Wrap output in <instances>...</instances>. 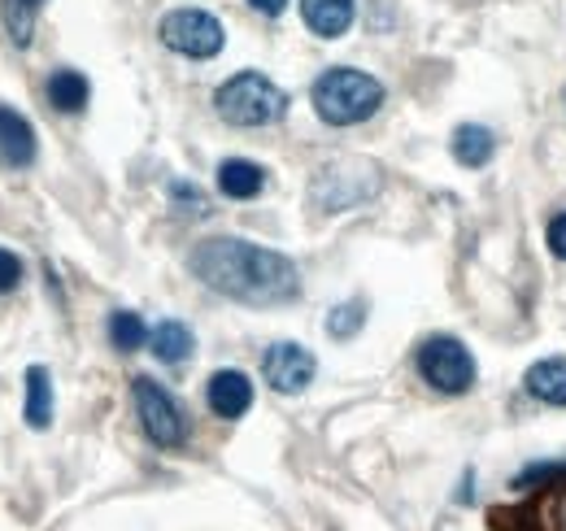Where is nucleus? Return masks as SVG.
I'll use <instances>...</instances> for the list:
<instances>
[{"label":"nucleus","mask_w":566,"mask_h":531,"mask_svg":"<svg viewBox=\"0 0 566 531\" xmlns=\"http://www.w3.org/2000/svg\"><path fill=\"white\" fill-rule=\"evenodd\" d=\"M188 266L206 288L240 305H287L301 296V270L292 266V258L262 249L253 240H240V236L201 240Z\"/></svg>","instance_id":"f257e3e1"},{"label":"nucleus","mask_w":566,"mask_h":531,"mask_svg":"<svg viewBox=\"0 0 566 531\" xmlns=\"http://www.w3.org/2000/svg\"><path fill=\"white\" fill-rule=\"evenodd\" d=\"M310 101H314V114L327 127H357L384 105V83L375 74H366V70L332 66L314 79Z\"/></svg>","instance_id":"f03ea898"},{"label":"nucleus","mask_w":566,"mask_h":531,"mask_svg":"<svg viewBox=\"0 0 566 531\" xmlns=\"http://www.w3.org/2000/svg\"><path fill=\"white\" fill-rule=\"evenodd\" d=\"M213 105L231 127H271L287 114V92L258 70H240L213 92Z\"/></svg>","instance_id":"7ed1b4c3"},{"label":"nucleus","mask_w":566,"mask_h":531,"mask_svg":"<svg viewBox=\"0 0 566 531\" xmlns=\"http://www.w3.org/2000/svg\"><path fill=\"white\" fill-rule=\"evenodd\" d=\"M419 375L444 397H462L475 388V357L458 335H431L419 348Z\"/></svg>","instance_id":"20e7f679"},{"label":"nucleus","mask_w":566,"mask_h":531,"mask_svg":"<svg viewBox=\"0 0 566 531\" xmlns=\"http://www.w3.org/2000/svg\"><path fill=\"white\" fill-rule=\"evenodd\" d=\"M157 35H161V44L170 53L192 58V62H210V58L222 53V44H227L222 22L213 13H206V9H170L157 22Z\"/></svg>","instance_id":"39448f33"},{"label":"nucleus","mask_w":566,"mask_h":531,"mask_svg":"<svg viewBox=\"0 0 566 531\" xmlns=\"http://www.w3.org/2000/svg\"><path fill=\"white\" fill-rule=\"evenodd\" d=\"M136 414L144 423V436L161 449H179L188 440V418L179 409V400L170 397L157 379L148 375H136Z\"/></svg>","instance_id":"423d86ee"},{"label":"nucleus","mask_w":566,"mask_h":531,"mask_svg":"<svg viewBox=\"0 0 566 531\" xmlns=\"http://www.w3.org/2000/svg\"><path fill=\"white\" fill-rule=\"evenodd\" d=\"M379 188V175L375 166L366 162H336V166H323L314 175V205L327 209V214H340V209H354L357 200H366Z\"/></svg>","instance_id":"0eeeda50"},{"label":"nucleus","mask_w":566,"mask_h":531,"mask_svg":"<svg viewBox=\"0 0 566 531\" xmlns=\"http://www.w3.org/2000/svg\"><path fill=\"white\" fill-rule=\"evenodd\" d=\"M262 375H266V384H271L275 393L292 397V393H305V388L314 384V375H318V357H314L305 344H296V340H280V344L266 348V357H262Z\"/></svg>","instance_id":"6e6552de"},{"label":"nucleus","mask_w":566,"mask_h":531,"mask_svg":"<svg viewBox=\"0 0 566 531\" xmlns=\"http://www.w3.org/2000/svg\"><path fill=\"white\" fill-rule=\"evenodd\" d=\"M35 153H40V144H35V127H31L18 110L0 105V166L27 170V166H35Z\"/></svg>","instance_id":"1a4fd4ad"},{"label":"nucleus","mask_w":566,"mask_h":531,"mask_svg":"<svg viewBox=\"0 0 566 531\" xmlns=\"http://www.w3.org/2000/svg\"><path fill=\"white\" fill-rule=\"evenodd\" d=\"M206 400L218 418H244L253 409V384L244 371H218V375H210Z\"/></svg>","instance_id":"9d476101"},{"label":"nucleus","mask_w":566,"mask_h":531,"mask_svg":"<svg viewBox=\"0 0 566 531\" xmlns=\"http://www.w3.org/2000/svg\"><path fill=\"white\" fill-rule=\"evenodd\" d=\"M357 0H301V18L318 40H340L354 27Z\"/></svg>","instance_id":"9b49d317"},{"label":"nucleus","mask_w":566,"mask_h":531,"mask_svg":"<svg viewBox=\"0 0 566 531\" xmlns=\"http://www.w3.org/2000/svg\"><path fill=\"white\" fill-rule=\"evenodd\" d=\"M266 188V170L249 157H227L218 166V192L231 200H253L258 192Z\"/></svg>","instance_id":"f8f14e48"},{"label":"nucleus","mask_w":566,"mask_h":531,"mask_svg":"<svg viewBox=\"0 0 566 531\" xmlns=\"http://www.w3.org/2000/svg\"><path fill=\"white\" fill-rule=\"evenodd\" d=\"M22 418L31 431H44L53 423V375L44 366H27V405Z\"/></svg>","instance_id":"ddd939ff"},{"label":"nucleus","mask_w":566,"mask_h":531,"mask_svg":"<svg viewBox=\"0 0 566 531\" xmlns=\"http://www.w3.org/2000/svg\"><path fill=\"white\" fill-rule=\"evenodd\" d=\"M527 393L536 400H545V405H563L566 409V362L563 357H545V362H536L532 371H527Z\"/></svg>","instance_id":"4468645a"},{"label":"nucleus","mask_w":566,"mask_h":531,"mask_svg":"<svg viewBox=\"0 0 566 531\" xmlns=\"http://www.w3.org/2000/svg\"><path fill=\"white\" fill-rule=\"evenodd\" d=\"M496 153V135L489 127H480V123H462L458 132H453V157L462 162V166H489Z\"/></svg>","instance_id":"2eb2a0df"},{"label":"nucleus","mask_w":566,"mask_h":531,"mask_svg":"<svg viewBox=\"0 0 566 531\" xmlns=\"http://www.w3.org/2000/svg\"><path fill=\"white\" fill-rule=\"evenodd\" d=\"M148 344H153V357L166 362V366H179L188 353H192V332L179 323V319H166L148 332Z\"/></svg>","instance_id":"dca6fc26"},{"label":"nucleus","mask_w":566,"mask_h":531,"mask_svg":"<svg viewBox=\"0 0 566 531\" xmlns=\"http://www.w3.org/2000/svg\"><path fill=\"white\" fill-rule=\"evenodd\" d=\"M87 96H92V87H87V79H83L78 70H53V74H49V105H53V110L78 114V110L87 105Z\"/></svg>","instance_id":"f3484780"},{"label":"nucleus","mask_w":566,"mask_h":531,"mask_svg":"<svg viewBox=\"0 0 566 531\" xmlns=\"http://www.w3.org/2000/svg\"><path fill=\"white\" fill-rule=\"evenodd\" d=\"M109 340H114L118 353H136V348H144V340H148V327H144L140 314L114 310V314H109Z\"/></svg>","instance_id":"a211bd4d"},{"label":"nucleus","mask_w":566,"mask_h":531,"mask_svg":"<svg viewBox=\"0 0 566 531\" xmlns=\"http://www.w3.org/2000/svg\"><path fill=\"white\" fill-rule=\"evenodd\" d=\"M44 0H4V27L13 35L18 49L31 44V31H35V13H40Z\"/></svg>","instance_id":"6ab92c4d"},{"label":"nucleus","mask_w":566,"mask_h":531,"mask_svg":"<svg viewBox=\"0 0 566 531\" xmlns=\"http://www.w3.org/2000/svg\"><path fill=\"white\" fill-rule=\"evenodd\" d=\"M361 327H366V305L361 301H345L327 314V335L332 340H354Z\"/></svg>","instance_id":"aec40b11"},{"label":"nucleus","mask_w":566,"mask_h":531,"mask_svg":"<svg viewBox=\"0 0 566 531\" xmlns=\"http://www.w3.org/2000/svg\"><path fill=\"white\" fill-rule=\"evenodd\" d=\"M18 283H22V262H18L9 249H0V296L13 292Z\"/></svg>","instance_id":"412c9836"},{"label":"nucleus","mask_w":566,"mask_h":531,"mask_svg":"<svg viewBox=\"0 0 566 531\" xmlns=\"http://www.w3.org/2000/svg\"><path fill=\"white\" fill-rule=\"evenodd\" d=\"M170 200L175 205H188V214H206V197L192 184H170Z\"/></svg>","instance_id":"4be33fe9"},{"label":"nucleus","mask_w":566,"mask_h":531,"mask_svg":"<svg viewBox=\"0 0 566 531\" xmlns=\"http://www.w3.org/2000/svg\"><path fill=\"white\" fill-rule=\"evenodd\" d=\"M545 523H549V531H566V488H558V492L549 497V506H545Z\"/></svg>","instance_id":"5701e85b"},{"label":"nucleus","mask_w":566,"mask_h":531,"mask_svg":"<svg viewBox=\"0 0 566 531\" xmlns=\"http://www.w3.org/2000/svg\"><path fill=\"white\" fill-rule=\"evenodd\" d=\"M549 249H554V258L566 262V214H558V218L549 222Z\"/></svg>","instance_id":"b1692460"},{"label":"nucleus","mask_w":566,"mask_h":531,"mask_svg":"<svg viewBox=\"0 0 566 531\" xmlns=\"http://www.w3.org/2000/svg\"><path fill=\"white\" fill-rule=\"evenodd\" d=\"M258 13H266V18H280L283 9H287V0H249Z\"/></svg>","instance_id":"393cba45"}]
</instances>
